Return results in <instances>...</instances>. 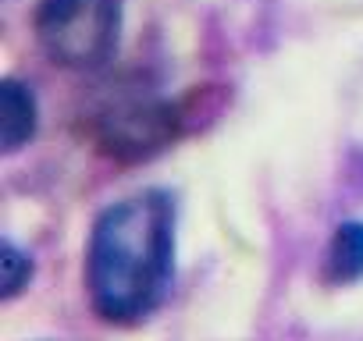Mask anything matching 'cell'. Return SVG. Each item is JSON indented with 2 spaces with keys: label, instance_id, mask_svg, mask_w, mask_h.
Listing matches in <instances>:
<instances>
[{
  "label": "cell",
  "instance_id": "cell-5",
  "mask_svg": "<svg viewBox=\"0 0 363 341\" xmlns=\"http://www.w3.org/2000/svg\"><path fill=\"white\" fill-rule=\"evenodd\" d=\"M0 267H4V299L11 302L33 281V256L26 249H18L11 238H4V256H0Z\"/></svg>",
  "mask_w": 363,
  "mask_h": 341
},
{
  "label": "cell",
  "instance_id": "cell-4",
  "mask_svg": "<svg viewBox=\"0 0 363 341\" xmlns=\"http://www.w3.org/2000/svg\"><path fill=\"white\" fill-rule=\"evenodd\" d=\"M324 277L342 288L363 281V221H342L331 231L324 253Z\"/></svg>",
  "mask_w": 363,
  "mask_h": 341
},
{
  "label": "cell",
  "instance_id": "cell-1",
  "mask_svg": "<svg viewBox=\"0 0 363 341\" xmlns=\"http://www.w3.org/2000/svg\"><path fill=\"white\" fill-rule=\"evenodd\" d=\"M178 256V200L150 185L107 203L86 242V299L104 323L135 327L171 295Z\"/></svg>",
  "mask_w": 363,
  "mask_h": 341
},
{
  "label": "cell",
  "instance_id": "cell-3",
  "mask_svg": "<svg viewBox=\"0 0 363 341\" xmlns=\"http://www.w3.org/2000/svg\"><path fill=\"white\" fill-rule=\"evenodd\" d=\"M36 128L40 103L33 86L22 79H4V86H0V146H4V153H18L22 146H29Z\"/></svg>",
  "mask_w": 363,
  "mask_h": 341
},
{
  "label": "cell",
  "instance_id": "cell-2",
  "mask_svg": "<svg viewBox=\"0 0 363 341\" xmlns=\"http://www.w3.org/2000/svg\"><path fill=\"white\" fill-rule=\"evenodd\" d=\"M125 0H40L33 29L43 54L72 71H100L114 61Z\"/></svg>",
  "mask_w": 363,
  "mask_h": 341
}]
</instances>
